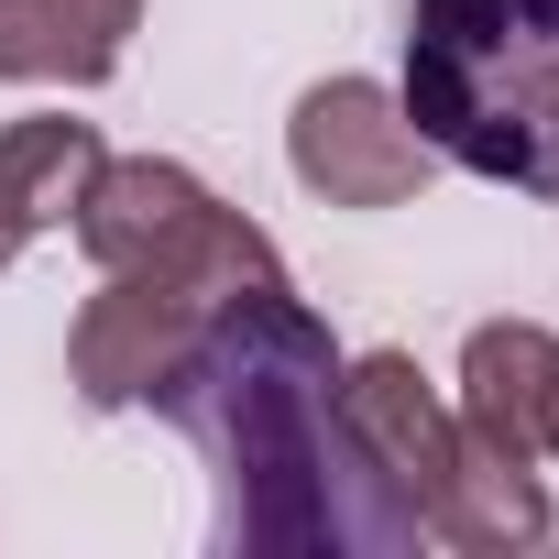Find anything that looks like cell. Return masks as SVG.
Masks as SVG:
<instances>
[{"label":"cell","mask_w":559,"mask_h":559,"mask_svg":"<svg viewBox=\"0 0 559 559\" xmlns=\"http://www.w3.org/2000/svg\"><path fill=\"white\" fill-rule=\"evenodd\" d=\"M12 252H23V219H12V209H0V274H12Z\"/></svg>","instance_id":"7c38bea8"},{"label":"cell","mask_w":559,"mask_h":559,"mask_svg":"<svg viewBox=\"0 0 559 559\" xmlns=\"http://www.w3.org/2000/svg\"><path fill=\"white\" fill-rule=\"evenodd\" d=\"M461 439L493 461H548V417H559V330L537 319H483L461 341Z\"/></svg>","instance_id":"52a82bcc"},{"label":"cell","mask_w":559,"mask_h":559,"mask_svg":"<svg viewBox=\"0 0 559 559\" xmlns=\"http://www.w3.org/2000/svg\"><path fill=\"white\" fill-rule=\"evenodd\" d=\"M548 461H559V417H548Z\"/></svg>","instance_id":"4fadbf2b"},{"label":"cell","mask_w":559,"mask_h":559,"mask_svg":"<svg viewBox=\"0 0 559 559\" xmlns=\"http://www.w3.org/2000/svg\"><path fill=\"white\" fill-rule=\"evenodd\" d=\"M341 428H352L362 472L428 526V493H439V472L461 461V417L439 406V384L417 373V352H362V362H341Z\"/></svg>","instance_id":"8992f818"},{"label":"cell","mask_w":559,"mask_h":559,"mask_svg":"<svg viewBox=\"0 0 559 559\" xmlns=\"http://www.w3.org/2000/svg\"><path fill=\"white\" fill-rule=\"evenodd\" d=\"M23 12L34 0H0V78H23Z\"/></svg>","instance_id":"8fae6325"},{"label":"cell","mask_w":559,"mask_h":559,"mask_svg":"<svg viewBox=\"0 0 559 559\" xmlns=\"http://www.w3.org/2000/svg\"><path fill=\"white\" fill-rule=\"evenodd\" d=\"M406 121L439 165L559 198V0H406Z\"/></svg>","instance_id":"7a4b0ae2"},{"label":"cell","mask_w":559,"mask_h":559,"mask_svg":"<svg viewBox=\"0 0 559 559\" xmlns=\"http://www.w3.org/2000/svg\"><path fill=\"white\" fill-rule=\"evenodd\" d=\"M78 252L99 263V274H121V263H187V274H274V241L230 209V198H209L187 165H165V154H110L99 165V187L78 198Z\"/></svg>","instance_id":"3957f363"},{"label":"cell","mask_w":559,"mask_h":559,"mask_svg":"<svg viewBox=\"0 0 559 559\" xmlns=\"http://www.w3.org/2000/svg\"><path fill=\"white\" fill-rule=\"evenodd\" d=\"M286 165H297V187L330 198V209H406V198L439 176L428 132L406 121V99H395L384 78H319V88L286 110Z\"/></svg>","instance_id":"5b68a950"},{"label":"cell","mask_w":559,"mask_h":559,"mask_svg":"<svg viewBox=\"0 0 559 559\" xmlns=\"http://www.w3.org/2000/svg\"><path fill=\"white\" fill-rule=\"evenodd\" d=\"M143 23V0H34L23 12V88H99Z\"/></svg>","instance_id":"30bf717a"},{"label":"cell","mask_w":559,"mask_h":559,"mask_svg":"<svg viewBox=\"0 0 559 559\" xmlns=\"http://www.w3.org/2000/svg\"><path fill=\"white\" fill-rule=\"evenodd\" d=\"M154 417H176L187 450L209 461L219 559H395L428 537L362 472V450L341 428V341L286 274L209 297Z\"/></svg>","instance_id":"6da1fadb"},{"label":"cell","mask_w":559,"mask_h":559,"mask_svg":"<svg viewBox=\"0 0 559 559\" xmlns=\"http://www.w3.org/2000/svg\"><path fill=\"white\" fill-rule=\"evenodd\" d=\"M274 274H286V263H274ZM230 286H252V274H187V263H121V274H99V297H88L78 330H67V384H78V406H99V417L154 406L165 373H176V352L198 341L209 297H230Z\"/></svg>","instance_id":"277c9868"},{"label":"cell","mask_w":559,"mask_h":559,"mask_svg":"<svg viewBox=\"0 0 559 559\" xmlns=\"http://www.w3.org/2000/svg\"><path fill=\"white\" fill-rule=\"evenodd\" d=\"M99 165H110V143H99L88 121L34 110V121L0 132V209L23 219V241H34V230H67V219H78V198L99 187Z\"/></svg>","instance_id":"9c48e42d"},{"label":"cell","mask_w":559,"mask_h":559,"mask_svg":"<svg viewBox=\"0 0 559 559\" xmlns=\"http://www.w3.org/2000/svg\"><path fill=\"white\" fill-rule=\"evenodd\" d=\"M428 537H439V548H472V559L537 548V537H548V483H537V461H493V450L461 439V461H450L439 493H428Z\"/></svg>","instance_id":"ba28073f"}]
</instances>
